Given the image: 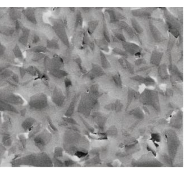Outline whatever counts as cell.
Here are the masks:
<instances>
[{"label":"cell","mask_w":188,"mask_h":174,"mask_svg":"<svg viewBox=\"0 0 188 174\" xmlns=\"http://www.w3.org/2000/svg\"><path fill=\"white\" fill-rule=\"evenodd\" d=\"M50 21L55 31V33L61 43L68 48L70 44L68 35L63 21L59 18H51Z\"/></svg>","instance_id":"cell-1"},{"label":"cell","mask_w":188,"mask_h":174,"mask_svg":"<svg viewBox=\"0 0 188 174\" xmlns=\"http://www.w3.org/2000/svg\"><path fill=\"white\" fill-rule=\"evenodd\" d=\"M47 104V98L45 96L42 94L36 96L31 101V106L36 109L44 108Z\"/></svg>","instance_id":"cell-2"},{"label":"cell","mask_w":188,"mask_h":174,"mask_svg":"<svg viewBox=\"0 0 188 174\" xmlns=\"http://www.w3.org/2000/svg\"><path fill=\"white\" fill-rule=\"evenodd\" d=\"M85 30L82 29L76 31L73 35L72 41L73 44L77 47L82 49L83 47V37Z\"/></svg>","instance_id":"cell-3"},{"label":"cell","mask_w":188,"mask_h":174,"mask_svg":"<svg viewBox=\"0 0 188 174\" xmlns=\"http://www.w3.org/2000/svg\"><path fill=\"white\" fill-rule=\"evenodd\" d=\"M64 99L65 97L61 90L56 88L53 96L54 102L57 106H61L63 104Z\"/></svg>","instance_id":"cell-4"},{"label":"cell","mask_w":188,"mask_h":174,"mask_svg":"<svg viewBox=\"0 0 188 174\" xmlns=\"http://www.w3.org/2000/svg\"><path fill=\"white\" fill-rule=\"evenodd\" d=\"M100 21L93 20L87 22L86 31L89 35L91 36L94 32Z\"/></svg>","instance_id":"cell-5"},{"label":"cell","mask_w":188,"mask_h":174,"mask_svg":"<svg viewBox=\"0 0 188 174\" xmlns=\"http://www.w3.org/2000/svg\"><path fill=\"white\" fill-rule=\"evenodd\" d=\"M49 73L55 78L58 79L64 78L68 75V73L66 71L61 69H53L50 71Z\"/></svg>","instance_id":"cell-6"},{"label":"cell","mask_w":188,"mask_h":174,"mask_svg":"<svg viewBox=\"0 0 188 174\" xmlns=\"http://www.w3.org/2000/svg\"><path fill=\"white\" fill-rule=\"evenodd\" d=\"M25 15L27 19L32 24H36L38 23L35 13L31 8H28L26 10Z\"/></svg>","instance_id":"cell-7"},{"label":"cell","mask_w":188,"mask_h":174,"mask_svg":"<svg viewBox=\"0 0 188 174\" xmlns=\"http://www.w3.org/2000/svg\"><path fill=\"white\" fill-rule=\"evenodd\" d=\"M124 43L123 44L124 47H125L126 50L129 52L133 53L135 52H137V50H139V47L135 44L130 43Z\"/></svg>","instance_id":"cell-8"},{"label":"cell","mask_w":188,"mask_h":174,"mask_svg":"<svg viewBox=\"0 0 188 174\" xmlns=\"http://www.w3.org/2000/svg\"><path fill=\"white\" fill-rule=\"evenodd\" d=\"M100 57L102 67L104 69H107L110 67V63L107 60L106 56L102 51H100Z\"/></svg>","instance_id":"cell-9"},{"label":"cell","mask_w":188,"mask_h":174,"mask_svg":"<svg viewBox=\"0 0 188 174\" xmlns=\"http://www.w3.org/2000/svg\"><path fill=\"white\" fill-rule=\"evenodd\" d=\"M30 51L35 53H44L48 52L49 50L44 45H39L33 47L31 49Z\"/></svg>","instance_id":"cell-10"},{"label":"cell","mask_w":188,"mask_h":174,"mask_svg":"<svg viewBox=\"0 0 188 174\" xmlns=\"http://www.w3.org/2000/svg\"><path fill=\"white\" fill-rule=\"evenodd\" d=\"M121 26L127 32V33H128L130 36H133L134 35V32L132 28L124 22H122L121 23Z\"/></svg>","instance_id":"cell-11"},{"label":"cell","mask_w":188,"mask_h":174,"mask_svg":"<svg viewBox=\"0 0 188 174\" xmlns=\"http://www.w3.org/2000/svg\"><path fill=\"white\" fill-rule=\"evenodd\" d=\"M132 24L135 30L138 33H141L142 32V28L136 20H132Z\"/></svg>","instance_id":"cell-12"},{"label":"cell","mask_w":188,"mask_h":174,"mask_svg":"<svg viewBox=\"0 0 188 174\" xmlns=\"http://www.w3.org/2000/svg\"><path fill=\"white\" fill-rule=\"evenodd\" d=\"M75 101H73L70 104V106L69 107L66 113V115L67 117L71 116L73 114L74 110Z\"/></svg>","instance_id":"cell-13"},{"label":"cell","mask_w":188,"mask_h":174,"mask_svg":"<svg viewBox=\"0 0 188 174\" xmlns=\"http://www.w3.org/2000/svg\"><path fill=\"white\" fill-rule=\"evenodd\" d=\"M1 30V32H3V34L5 35H10L12 34L13 31V30L12 28H9L7 26H4L2 28Z\"/></svg>","instance_id":"cell-14"},{"label":"cell","mask_w":188,"mask_h":174,"mask_svg":"<svg viewBox=\"0 0 188 174\" xmlns=\"http://www.w3.org/2000/svg\"><path fill=\"white\" fill-rule=\"evenodd\" d=\"M151 29L152 30V31L153 34L154 36V38L157 40V41H159V39L161 38L160 37L161 36V34H160V33L155 28H154V27L153 26H152Z\"/></svg>","instance_id":"cell-15"},{"label":"cell","mask_w":188,"mask_h":174,"mask_svg":"<svg viewBox=\"0 0 188 174\" xmlns=\"http://www.w3.org/2000/svg\"><path fill=\"white\" fill-rule=\"evenodd\" d=\"M14 53L15 56L17 58H22V54L21 51L19 47L17 45H16L14 48Z\"/></svg>","instance_id":"cell-16"},{"label":"cell","mask_w":188,"mask_h":174,"mask_svg":"<svg viewBox=\"0 0 188 174\" xmlns=\"http://www.w3.org/2000/svg\"><path fill=\"white\" fill-rule=\"evenodd\" d=\"M99 90L98 86L96 84L93 85L91 86V92L94 95H96L98 92V90Z\"/></svg>","instance_id":"cell-17"},{"label":"cell","mask_w":188,"mask_h":174,"mask_svg":"<svg viewBox=\"0 0 188 174\" xmlns=\"http://www.w3.org/2000/svg\"><path fill=\"white\" fill-rule=\"evenodd\" d=\"M64 121L66 123H69V124H76V122L74 119H72V118H68V117H66L64 119Z\"/></svg>","instance_id":"cell-18"},{"label":"cell","mask_w":188,"mask_h":174,"mask_svg":"<svg viewBox=\"0 0 188 174\" xmlns=\"http://www.w3.org/2000/svg\"><path fill=\"white\" fill-rule=\"evenodd\" d=\"M75 155L79 158H83L86 156L87 153L83 151H79L75 152Z\"/></svg>","instance_id":"cell-19"},{"label":"cell","mask_w":188,"mask_h":174,"mask_svg":"<svg viewBox=\"0 0 188 174\" xmlns=\"http://www.w3.org/2000/svg\"><path fill=\"white\" fill-rule=\"evenodd\" d=\"M115 36L118 39L120 40V41H125V38L124 36L122 34L119 33H115Z\"/></svg>","instance_id":"cell-20"},{"label":"cell","mask_w":188,"mask_h":174,"mask_svg":"<svg viewBox=\"0 0 188 174\" xmlns=\"http://www.w3.org/2000/svg\"><path fill=\"white\" fill-rule=\"evenodd\" d=\"M56 155L57 157H60L62 155V151L60 148H58L55 151Z\"/></svg>","instance_id":"cell-21"},{"label":"cell","mask_w":188,"mask_h":174,"mask_svg":"<svg viewBox=\"0 0 188 174\" xmlns=\"http://www.w3.org/2000/svg\"><path fill=\"white\" fill-rule=\"evenodd\" d=\"M25 71L24 69H20V74L21 75V76H24V75L25 74Z\"/></svg>","instance_id":"cell-22"},{"label":"cell","mask_w":188,"mask_h":174,"mask_svg":"<svg viewBox=\"0 0 188 174\" xmlns=\"http://www.w3.org/2000/svg\"><path fill=\"white\" fill-rule=\"evenodd\" d=\"M13 78L14 79V80H15V81H16V82H18V80H19V78H18V77H17V76H16V75H14V76L13 77Z\"/></svg>","instance_id":"cell-23"}]
</instances>
